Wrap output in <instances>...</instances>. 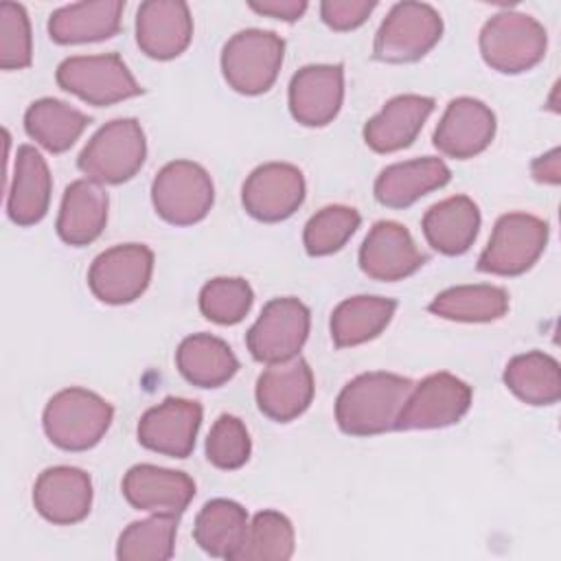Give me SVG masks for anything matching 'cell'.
Masks as SVG:
<instances>
[{
    "instance_id": "cell-1",
    "label": "cell",
    "mask_w": 561,
    "mask_h": 561,
    "mask_svg": "<svg viewBox=\"0 0 561 561\" xmlns=\"http://www.w3.org/2000/svg\"><path fill=\"white\" fill-rule=\"evenodd\" d=\"M414 383L394 373H364L351 379L335 401V421L344 434L375 436L397 430Z\"/></svg>"
},
{
    "instance_id": "cell-2",
    "label": "cell",
    "mask_w": 561,
    "mask_h": 561,
    "mask_svg": "<svg viewBox=\"0 0 561 561\" xmlns=\"http://www.w3.org/2000/svg\"><path fill=\"white\" fill-rule=\"evenodd\" d=\"M114 408L85 388L59 390L44 408V432L53 445L66 451L94 447L110 430Z\"/></svg>"
},
{
    "instance_id": "cell-3",
    "label": "cell",
    "mask_w": 561,
    "mask_h": 561,
    "mask_svg": "<svg viewBox=\"0 0 561 561\" xmlns=\"http://www.w3.org/2000/svg\"><path fill=\"white\" fill-rule=\"evenodd\" d=\"M147 156V140L136 118H116L103 125L77 158L79 171L99 184L131 180Z\"/></svg>"
},
{
    "instance_id": "cell-4",
    "label": "cell",
    "mask_w": 561,
    "mask_h": 561,
    "mask_svg": "<svg viewBox=\"0 0 561 561\" xmlns=\"http://www.w3.org/2000/svg\"><path fill=\"white\" fill-rule=\"evenodd\" d=\"M546 28L526 13H495L480 31V53L486 66L504 75L535 68L546 55Z\"/></svg>"
},
{
    "instance_id": "cell-5",
    "label": "cell",
    "mask_w": 561,
    "mask_h": 561,
    "mask_svg": "<svg viewBox=\"0 0 561 561\" xmlns=\"http://www.w3.org/2000/svg\"><path fill=\"white\" fill-rule=\"evenodd\" d=\"M285 42L263 28H245L234 33L221 50V72L228 85L239 94L267 92L280 70Z\"/></svg>"
},
{
    "instance_id": "cell-6",
    "label": "cell",
    "mask_w": 561,
    "mask_h": 561,
    "mask_svg": "<svg viewBox=\"0 0 561 561\" xmlns=\"http://www.w3.org/2000/svg\"><path fill=\"white\" fill-rule=\"evenodd\" d=\"M443 35L438 11L425 2H399L383 18L373 55L386 64H410L427 55Z\"/></svg>"
},
{
    "instance_id": "cell-7",
    "label": "cell",
    "mask_w": 561,
    "mask_h": 561,
    "mask_svg": "<svg viewBox=\"0 0 561 561\" xmlns=\"http://www.w3.org/2000/svg\"><path fill=\"white\" fill-rule=\"evenodd\" d=\"M215 199L208 171L191 160H173L164 164L151 184V202L156 213L173 226H191L202 221Z\"/></svg>"
},
{
    "instance_id": "cell-8",
    "label": "cell",
    "mask_w": 561,
    "mask_h": 561,
    "mask_svg": "<svg viewBox=\"0 0 561 561\" xmlns=\"http://www.w3.org/2000/svg\"><path fill=\"white\" fill-rule=\"evenodd\" d=\"M57 83L81 101L103 107L142 92L125 61L116 53L68 57L57 68Z\"/></svg>"
},
{
    "instance_id": "cell-9",
    "label": "cell",
    "mask_w": 561,
    "mask_h": 561,
    "mask_svg": "<svg viewBox=\"0 0 561 561\" xmlns=\"http://www.w3.org/2000/svg\"><path fill=\"white\" fill-rule=\"evenodd\" d=\"M548 243V224L528 213H508L495 221L478 270L495 276H517L530 270Z\"/></svg>"
},
{
    "instance_id": "cell-10",
    "label": "cell",
    "mask_w": 561,
    "mask_h": 561,
    "mask_svg": "<svg viewBox=\"0 0 561 561\" xmlns=\"http://www.w3.org/2000/svg\"><path fill=\"white\" fill-rule=\"evenodd\" d=\"M153 272V252L142 243L114 245L101 252L88 272L92 294L107 305H127L140 298Z\"/></svg>"
},
{
    "instance_id": "cell-11",
    "label": "cell",
    "mask_w": 561,
    "mask_h": 561,
    "mask_svg": "<svg viewBox=\"0 0 561 561\" xmlns=\"http://www.w3.org/2000/svg\"><path fill=\"white\" fill-rule=\"evenodd\" d=\"M309 335V309L298 298L270 300L250 327L245 344L250 355L263 364L296 357Z\"/></svg>"
},
{
    "instance_id": "cell-12",
    "label": "cell",
    "mask_w": 561,
    "mask_h": 561,
    "mask_svg": "<svg viewBox=\"0 0 561 561\" xmlns=\"http://www.w3.org/2000/svg\"><path fill=\"white\" fill-rule=\"evenodd\" d=\"M471 405V388L451 373H434L412 388L397 430H436L458 423Z\"/></svg>"
},
{
    "instance_id": "cell-13",
    "label": "cell",
    "mask_w": 561,
    "mask_h": 561,
    "mask_svg": "<svg viewBox=\"0 0 561 561\" xmlns=\"http://www.w3.org/2000/svg\"><path fill=\"white\" fill-rule=\"evenodd\" d=\"M305 199V178L298 167L267 162L256 167L243 182L241 202L248 215L259 221H283Z\"/></svg>"
},
{
    "instance_id": "cell-14",
    "label": "cell",
    "mask_w": 561,
    "mask_h": 561,
    "mask_svg": "<svg viewBox=\"0 0 561 561\" xmlns=\"http://www.w3.org/2000/svg\"><path fill=\"white\" fill-rule=\"evenodd\" d=\"M202 425V405L191 399L167 397L162 403L149 408L138 421V440L142 447L186 458L195 447V436Z\"/></svg>"
},
{
    "instance_id": "cell-15",
    "label": "cell",
    "mask_w": 561,
    "mask_h": 561,
    "mask_svg": "<svg viewBox=\"0 0 561 561\" xmlns=\"http://www.w3.org/2000/svg\"><path fill=\"white\" fill-rule=\"evenodd\" d=\"M427 256L416 248L405 226L397 221H377L359 248V267L366 276L394 283L423 267Z\"/></svg>"
},
{
    "instance_id": "cell-16",
    "label": "cell",
    "mask_w": 561,
    "mask_h": 561,
    "mask_svg": "<svg viewBox=\"0 0 561 561\" xmlns=\"http://www.w3.org/2000/svg\"><path fill=\"white\" fill-rule=\"evenodd\" d=\"M313 399V373L302 357L267 364L256 379L259 410L278 423L300 416Z\"/></svg>"
},
{
    "instance_id": "cell-17",
    "label": "cell",
    "mask_w": 561,
    "mask_h": 561,
    "mask_svg": "<svg viewBox=\"0 0 561 561\" xmlns=\"http://www.w3.org/2000/svg\"><path fill=\"white\" fill-rule=\"evenodd\" d=\"M344 99V68L340 64H311L300 68L289 83V112L307 127L331 123Z\"/></svg>"
},
{
    "instance_id": "cell-18",
    "label": "cell",
    "mask_w": 561,
    "mask_h": 561,
    "mask_svg": "<svg viewBox=\"0 0 561 561\" xmlns=\"http://www.w3.org/2000/svg\"><path fill=\"white\" fill-rule=\"evenodd\" d=\"M495 136V114L489 105L471 96H458L449 101L438 127L434 131V145L440 153L467 160L482 153Z\"/></svg>"
},
{
    "instance_id": "cell-19",
    "label": "cell",
    "mask_w": 561,
    "mask_h": 561,
    "mask_svg": "<svg viewBox=\"0 0 561 561\" xmlns=\"http://www.w3.org/2000/svg\"><path fill=\"white\" fill-rule=\"evenodd\" d=\"M193 37V18L186 2L147 0L136 11V42L151 59H173Z\"/></svg>"
},
{
    "instance_id": "cell-20",
    "label": "cell",
    "mask_w": 561,
    "mask_h": 561,
    "mask_svg": "<svg viewBox=\"0 0 561 561\" xmlns=\"http://www.w3.org/2000/svg\"><path fill=\"white\" fill-rule=\"evenodd\" d=\"M33 504L53 524H77L88 517L92 506L90 476L83 469L66 465L46 469L35 480Z\"/></svg>"
},
{
    "instance_id": "cell-21",
    "label": "cell",
    "mask_w": 561,
    "mask_h": 561,
    "mask_svg": "<svg viewBox=\"0 0 561 561\" xmlns=\"http://www.w3.org/2000/svg\"><path fill=\"white\" fill-rule=\"evenodd\" d=\"M123 495L138 511L182 515L195 495V482L184 471L136 465L123 478Z\"/></svg>"
},
{
    "instance_id": "cell-22",
    "label": "cell",
    "mask_w": 561,
    "mask_h": 561,
    "mask_svg": "<svg viewBox=\"0 0 561 561\" xmlns=\"http://www.w3.org/2000/svg\"><path fill=\"white\" fill-rule=\"evenodd\" d=\"M434 112V99L421 94H401L390 99L377 116L364 127L366 145L377 153L399 151L419 136L427 116Z\"/></svg>"
},
{
    "instance_id": "cell-23",
    "label": "cell",
    "mask_w": 561,
    "mask_h": 561,
    "mask_svg": "<svg viewBox=\"0 0 561 561\" xmlns=\"http://www.w3.org/2000/svg\"><path fill=\"white\" fill-rule=\"evenodd\" d=\"M50 171L39 151L22 145L15 153L11 186L7 193L9 219L18 226H33L44 219L50 204Z\"/></svg>"
},
{
    "instance_id": "cell-24",
    "label": "cell",
    "mask_w": 561,
    "mask_h": 561,
    "mask_svg": "<svg viewBox=\"0 0 561 561\" xmlns=\"http://www.w3.org/2000/svg\"><path fill=\"white\" fill-rule=\"evenodd\" d=\"M449 167L434 156L386 167L375 180V199L388 208H408L419 197L445 186Z\"/></svg>"
},
{
    "instance_id": "cell-25",
    "label": "cell",
    "mask_w": 561,
    "mask_h": 561,
    "mask_svg": "<svg viewBox=\"0 0 561 561\" xmlns=\"http://www.w3.org/2000/svg\"><path fill=\"white\" fill-rule=\"evenodd\" d=\"M107 193L99 182L88 178L75 180L61 199L57 217V234L68 245H88L103 232L107 224Z\"/></svg>"
},
{
    "instance_id": "cell-26",
    "label": "cell",
    "mask_w": 561,
    "mask_h": 561,
    "mask_svg": "<svg viewBox=\"0 0 561 561\" xmlns=\"http://www.w3.org/2000/svg\"><path fill=\"white\" fill-rule=\"evenodd\" d=\"M125 2L94 0L66 4L50 13L48 35L57 44H83L112 37L121 28Z\"/></svg>"
},
{
    "instance_id": "cell-27",
    "label": "cell",
    "mask_w": 561,
    "mask_h": 561,
    "mask_svg": "<svg viewBox=\"0 0 561 561\" xmlns=\"http://www.w3.org/2000/svg\"><path fill=\"white\" fill-rule=\"evenodd\" d=\"M480 228V210L467 195H454L434 204L423 217L427 243L447 256H458L471 248Z\"/></svg>"
},
{
    "instance_id": "cell-28",
    "label": "cell",
    "mask_w": 561,
    "mask_h": 561,
    "mask_svg": "<svg viewBox=\"0 0 561 561\" xmlns=\"http://www.w3.org/2000/svg\"><path fill=\"white\" fill-rule=\"evenodd\" d=\"M175 364L182 377L199 388H219L239 370V362L230 346L210 333L184 337L178 346Z\"/></svg>"
},
{
    "instance_id": "cell-29",
    "label": "cell",
    "mask_w": 561,
    "mask_h": 561,
    "mask_svg": "<svg viewBox=\"0 0 561 561\" xmlns=\"http://www.w3.org/2000/svg\"><path fill=\"white\" fill-rule=\"evenodd\" d=\"M248 526V513L241 504L217 497L206 502L197 513L193 537L195 543L210 557L234 561L245 541Z\"/></svg>"
},
{
    "instance_id": "cell-30",
    "label": "cell",
    "mask_w": 561,
    "mask_h": 561,
    "mask_svg": "<svg viewBox=\"0 0 561 561\" xmlns=\"http://www.w3.org/2000/svg\"><path fill=\"white\" fill-rule=\"evenodd\" d=\"M397 302L383 296H353L331 313V337L337 348L357 346L377 337L392 320Z\"/></svg>"
},
{
    "instance_id": "cell-31",
    "label": "cell",
    "mask_w": 561,
    "mask_h": 561,
    "mask_svg": "<svg viewBox=\"0 0 561 561\" xmlns=\"http://www.w3.org/2000/svg\"><path fill=\"white\" fill-rule=\"evenodd\" d=\"M90 118L59 99L33 101L24 114L26 134L53 153L70 149L88 127Z\"/></svg>"
},
{
    "instance_id": "cell-32",
    "label": "cell",
    "mask_w": 561,
    "mask_h": 561,
    "mask_svg": "<svg viewBox=\"0 0 561 561\" xmlns=\"http://www.w3.org/2000/svg\"><path fill=\"white\" fill-rule=\"evenodd\" d=\"M504 383L528 405H552L561 397V368L554 357L530 351L506 364Z\"/></svg>"
},
{
    "instance_id": "cell-33",
    "label": "cell",
    "mask_w": 561,
    "mask_h": 561,
    "mask_svg": "<svg viewBox=\"0 0 561 561\" xmlns=\"http://www.w3.org/2000/svg\"><path fill=\"white\" fill-rule=\"evenodd\" d=\"M430 311L456 322H491L508 311V294L495 285H458L440 291Z\"/></svg>"
},
{
    "instance_id": "cell-34",
    "label": "cell",
    "mask_w": 561,
    "mask_h": 561,
    "mask_svg": "<svg viewBox=\"0 0 561 561\" xmlns=\"http://www.w3.org/2000/svg\"><path fill=\"white\" fill-rule=\"evenodd\" d=\"M178 515L153 513L147 519L129 524L116 543L121 561H167L175 548Z\"/></svg>"
},
{
    "instance_id": "cell-35",
    "label": "cell",
    "mask_w": 561,
    "mask_h": 561,
    "mask_svg": "<svg viewBox=\"0 0 561 561\" xmlns=\"http://www.w3.org/2000/svg\"><path fill=\"white\" fill-rule=\"evenodd\" d=\"M294 554V526L278 511H261L248 526L234 561H287Z\"/></svg>"
},
{
    "instance_id": "cell-36",
    "label": "cell",
    "mask_w": 561,
    "mask_h": 561,
    "mask_svg": "<svg viewBox=\"0 0 561 561\" xmlns=\"http://www.w3.org/2000/svg\"><path fill=\"white\" fill-rule=\"evenodd\" d=\"M359 213L351 206L333 204L318 210L305 226L302 243L311 256H327L344 248L359 228Z\"/></svg>"
},
{
    "instance_id": "cell-37",
    "label": "cell",
    "mask_w": 561,
    "mask_h": 561,
    "mask_svg": "<svg viewBox=\"0 0 561 561\" xmlns=\"http://www.w3.org/2000/svg\"><path fill=\"white\" fill-rule=\"evenodd\" d=\"M254 300L252 287L243 278H213L199 291V311L217 324H237L245 318Z\"/></svg>"
},
{
    "instance_id": "cell-38",
    "label": "cell",
    "mask_w": 561,
    "mask_h": 561,
    "mask_svg": "<svg viewBox=\"0 0 561 561\" xmlns=\"http://www.w3.org/2000/svg\"><path fill=\"white\" fill-rule=\"evenodd\" d=\"M33 61L31 22L26 9L18 2L0 4V68L22 70Z\"/></svg>"
},
{
    "instance_id": "cell-39",
    "label": "cell",
    "mask_w": 561,
    "mask_h": 561,
    "mask_svg": "<svg viewBox=\"0 0 561 561\" xmlns=\"http://www.w3.org/2000/svg\"><path fill=\"white\" fill-rule=\"evenodd\" d=\"M250 434L241 419L232 414H221L206 438V458L217 469H239L250 458Z\"/></svg>"
},
{
    "instance_id": "cell-40",
    "label": "cell",
    "mask_w": 561,
    "mask_h": 561,
    "mask_svg": "<svg viewBox=\"0 0 561 561\" xmlns=\"http://www.w3.org/2000/svg\"><path fill=\"white\" fill-rule=\"evenodd\" d=\"M377 4L373 0H324L320 15L327 26L335 31H351L366 22Z\"/></svg>"
},
{
    "instance_id": "cell-41",
    "label": "cell",
    "mask_w": 561,
    "mask_h": 561,
    "mask_svg": "<svg viewBox=\"0 0 561 561\" xmlns=\"http://www.w3.org/2000/svg\"><path fill=\"white\" fill-rule=\"evenodd\" d=\"M250 9L261 15L296 22L307 11V2L305 0H263V2H250Z\"/></svg>"
},
{
    "instance_id": "cell-42",
    "label": "cell",
    "mask_w": 561,
    "mask_h": 561,
    "mask_svg": "<svg viewBox=\"0 0 561 561\" xmlns=\"http://www.w3.org/2000/svg\"><path fill=\"white\" fill-rule=\"evenodd\" d=\"M533 178L537 182H543V184H559L561 180V158H559V149L554 147L552 151H548L546 156H539L535 162H533Z\"/></svg>"
}]
</instances>
